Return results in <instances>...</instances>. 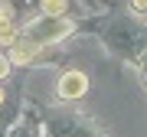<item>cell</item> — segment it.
I'll use <instances>...</instances> for the list:
<instances>
[{
	"label": "cell",
	"mask_w": 147,
	"mask_h": 137,
	"mask_svg": "<svg viewBox=\"0 0 147 137\" xmlns=\"http://www.w3.org/2000/svg\"><path fill=\"white\" fill-rule=\"evenodd\" d=\"M85 88H88V82H85L82 72H65L62 79H59V95L69 98V101H72V98H82Z\"/></svg>",
	"instance_id": "obj_1"
},
{
	"label": "cell",
	"mask_w": 147,
	"mask_h": 137,
	"mask_svg": "<svg viewBox=\"0 0 147 137\" xmlns=\"http://www.w3.org/2000/svg\"><path fill=\"white\" fill-rule=\"evenodd\" d=\"M36 42H30V39H20V42H16V46L10 49V59H13V62L16 65H23V62H33V56H36Z\"/></svg>",
	"instance_id": "obj_2"
},
{
	"label": "cell",
	"mask_w": 147,
	"mask_h": 137,
	"mask_svg": "<svg viewBox=\"0 0 147 137\" xmlns=\"http://www.w3.org/2000/svg\"><path fill=\"white\" fill-rule=\"evenodd\" d=\"M42 13H46V16H62L65 13V3H62V0H49V3H42Z\"/></svg>",
	"instance_id": "obj_3"
},
{
	"label": "cell",
	"mask_w": 147,
	"mask_h": 137,
	"mask_svg": "<svg viewBox=\"0 0 147 137\" xmlns=\"http://www.w3.org/2000/svg\"><path fill=\"white\" fill-rule=\"evenodd\" d=\"M10 16H13V10H10V7H7V3H0V30L13 26V23H10Z\"/></svg>",
	"instance_id": "obj_4"
},
{
	"label": "cell",
	"mask_w": 147,
	"mask_h": 137,
	"mask_svg": "<svg viewBox=\"0 0 147 137\" xmlns=\"http://www.w3.org/2000/svg\"><path fill=\"white\" fill-rule=\"evenodd\" d=\"M0 42H13V46H16V42H20V39H16V33H13V26L0 30Z\"/></svg>",
	"instance_id": "obj_5"
},
{
	"label": "cell",
	"mask_w": 147,
	"mask_h": 137,
	"mask_svg": "<svg viewBox=\"0 0 147 137\" xmlns=\"http://www.w3.org/2000/svg\"><path fill=\"white\" fill-rule=\"evenodd\" d=\"M7 75H10V62H7L3 56H0V79H7Z\"/></svg>",
	"instance_id": "obj_6"
},
{
	"label": "cell",
	"mask_w": 147,
	"mask_h": 137,
	"mask_svg": "<svg viewBox=\"0 0 147 137\" xmlns=\"http://www.w3.org/2000/svg\"><path fill=\"white\" fill-rule=\"evenodd\" d=\"M131 10L134 13H147V3H131Z\"/></svg>",
	"instance_id": "obj_7"
},
{
	"label": "cell",
	"mask_w": 147,
	"mask_h": 137,
	"mask_svg": "<svg viewBox=\"0 0 147 137\" xmlns=\"http://www.w3.org/2000/svg\"><path fill=\"white\" fill-rule=\"evenodd\" d=\"M0 101H3V88H0Z\"/></svg>",
	"instance_id": "obj_8"
}]
</instances>
